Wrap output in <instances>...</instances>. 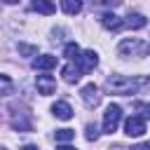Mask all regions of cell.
<instances>
[{
    "label": "cell",
    "mask_w": 150,
    "mask_h": 150,
    "mask_svg": "<svg viewBox=\"0 0 150 150\" xmlns=\"http://www.w3.org/2000/svg\"><path fill=\"white\" fill-rule=\"evenodd\" d=\"M150 84V77L145 75H108L105 80V91L108 94H122V96H129V94H136L141 91L143 87Z\"/></svg>",
    "instance_id": "cell-1"
},
{
    "label": "cell",
    "mask_w": 150,
    "mask_h": 150,
    "mask_svg": "<svg viewBox=\"0 0 150 150\" xmlns=\"http://www.w3.org/2000/svg\"><path fill=\"white\" fill-rule=\"evenodd\" d=\"M117 54L120 56H138V59H143V56L150 54V45L145 40H141V38H124L117 45Z\"/></svg>",
    "instance_id": "cell-2"
},
{
    "label": "cell",
    "mask_w": 150,
    "mask_h": 150,
    "mask_svg": "<svg viewBox=\"0 0 150 150\" xmlns=\"http://www.w3.org/2000/svg\"><path fill=\"white\" fill-rule=\"evenodd\" d=\"M120 122H122V108H120L117 103H110V105L105 108V112H103V131H105V134L117 131Z\"/></svg>",
    "instance_id": "cell-3"
},
{
    "label": "cell",
    "mask_w": 150,
    "mask_h": 150,
    "mask_svg": "<svg viewBox=\"0 0 150 150\" xmlns=\"http://www.w3.org/2000/svg\"><path fill=\"white\" fill-rule=\"evenodd\" d=\"M124 134H127V136H131V138L143 136V134H145V120H143V117H138V115L127 117V120H124Z\"/></svg>",
    "instance_id": "cell-4"
},
{
    "label": "cell",
    "mask_w": 150,
    "mask_h": 150,
    "mask_svg": "<svg viewBox=\"0 0 150 150\" xmlns=\"http://www.w3.org/2000/svg\"><path fill=\"white\" fill-rule=\"evenodd\" d=\"M80 96H82V101H84L87 108H96V105L101 103V94H98V87H96L94 82L84 84V87L80 89Z\"/></svg>",
    "instance_id": "cell-5"
},
{
    "label": "cell",
    "mask_w": 150,
    "mask_h": 150,
    "mask_svg": "<svg viewBox=\"0 0 150 150\" xmlns=\"http://www.w3.org/2000/svg\"><path fill=\"white\" fill-rule=\"evenodd\" d=\"M35 87H38V94L42 96H52L56 91V80L52 75H38L35 77Z\"/></svg>",
    "instance_id": "cell-6"
},
{
    "label": "cell",
    "mask_w": 150,
    "mask_h": 150,
    "mask_svg": "<svg viewBox=\"0 0 150 150\" xmlns=\"http://www.w3.org/2000/svg\"><path fill=\"white\" fill-rule=\"evenodd\" d=\"M77 66L82 68V73H89V70H94V68L98 66V54H96L94 49H87V52H82V56H80Z\"/></svg>",
    "instance_id": "cell-7"
},
{
    "label": "cell",
    "mask_w": 150,
    "mask_h": 150,
    "mask_svg": "<svg viewBox=\"0 0 150 150\" xmlns=\"http://www.w3.org/2000/svg\"><path fill=\"white\" fill-rule=\"evenodd\" d=\"M33 68H35V70H52V68H56V56H52V54H40V56L33 59Z\"/></svg>",
    "instance_id": "cell-8"
},
{
    "label": "cell",
    "mask_w": 150,
    "mask_h": 150,
    "mask_svg": "<svg viewBox=\"0 0 150 150\" xmlns=\"http://www.w3.org/2000/svg\"><path fill=\"white\" fill-rule=\"evenodd\" d=\"M61 75H63V80H66L68 84H73V82H77V80L82 77V68H80L77 63H66V66L61 68Z\"/></svg>",
    "instance_id": "cell-9"
},
{
    "label": "cell",
    "mask_w": 150,
    "mask_h": 150,
    "mask_svg": "<svg viewBox=\"0 0 150 150\" xmlns=\"http://www.w3.org/2000/svg\"><path fill=\"white\" fill-rule=\"evenodd\" d=\"M52 112H54V117H56V120H63V122L73 117V108H70L66 101H56V103L52 105Z\"/></svg>",
    "instance_id": "cell-10"
},
{
    "label": "cell",
    "mask_w": 150,
    "mask_h": 150,
    "mask_svg": "<svg viewBox=\"0 0 150 150\" xmlns=\"http://www.w3.org/2000/svg\"><path fill=\"white\" fill-rule=\"evenodd\" d=\"M101 23H103L108 30H120V28H122V19H120L117 14H112V12L103 14V16H101Z\"/></svg>",
    "instance_id": "cell-11"
},
{
    "label": "cell",
    "mask_w": 150,
    "mask_h": 150,
    "mask_svg": "<svg viewBox=\"0 0 150 150\" xmlns=\"http://www.w3.org/2000/svg\"><path fill=\"white\" fill-rule=\"evenodd\" d=\"M145 23H148V19H145L143 14H138V12H131V14L127 16V26H129V28H134V30L145 28Z\"/></svg>",
    "instance_id": "cell-12"
},
{
    "label": "cell",
    "mask_w": 150,
    "mask_h": 150,
    "mask_svg": "<svg viewBox=\"0 0 150 150\" xmlns=\"http://www.w3.org/2000/svg\"><path fill=\"white\" fill-rule=\"evenodd\" d=\"M63 56H66L70 63H77V61H80V56H82V52H80V47H77L75 42H68V45H66V49H63Z\"/></svg>",
    "instance_id": "cell-13"
},
{
    "label": "cell",
    "mask_w": 150,
    "mask_h": 150,
    "mask_svg": "<svg viewBox=\"0 0 150 150\" xmlns=\"http://www.w3.org/2000/svg\"><path fill=\"white\" fill-rule=\"evenodd\" d=\"M33 9L38 14H54L56 12V5L54 2H47V0H35L33 2Z\"/></svg>",
    "instance_id": "cell-14"
},
{
    "label": "cell",
    "mask_w": 150,
    "mask_h": 150,
    "mask_svg": "<svg viewBox=\"0 0 150 150\" xmlns=\"http://www.w3.org/2000/svg\"><path fill=\"white\" fill-rule=\"evenodd\" d=\"M61 9L66 14H77L82 9V2H77V0H61Z\"/></svg>",
    "instance_id": "cell-15"
},
{
    "label": "cell",
    "mask_w": 150,
    "mask_h": 150,
    "mask_svg": "<svg viewBox=\"0 0 150 150\" xmlns=\"http://www.w3.org/2000/svg\"><path fill=\"white\" fill-rule=\"evenodd\" d=\"M9 122H12V127H14V129H19V131H30V122H28V120H23L21 115H19V117H16V115H12V117H9Z\"/></svg>",
    "instance_id": "cell-16"
},
{
    "label": "cell",
    "mask_w": 150,
    "mask_h": 150,
    "mask_svg": "<svg viewBox=\"0 0 150 150\" xmlns=\"http://www.w3.org/2000/svg\"><path fill=\"white\" fill-rule=\"evenodd\" d=\"M54 136H56V141H59V143H63V145H66L68 141H73V138H75V131H73V129H56V131H54Z\"/></svg>",
    "instance_id": "cell-17"
},
{
    "label": "cell",
    "mask_w": 150,
    "mask_h": 150,
    "mask_svg": "<svg viewBox=\"0 0 150 150\" xmlns=\"http://www.w3.org/2000/svg\"><path fill=\"white\" fill-rule=\"evenodd\" d=\"M134 110L138 112V117H150V103H145V101H138V103H134Z\"/></svg>",
    "instance_id": "cell-18"
},
{
    "label": "cell",
    "mask_w": 150,
    "mask_h": 150,
    "mask_svg": "<svg viewBox=\"0 0 150 150\" xmlns=\"http://www.w3.org/2000/svg\"><path fill=\"white\" fill-rule=\"evenodd\" d=\"M87 141H96L98 138V129H96V124H87Z\"/></svg>",
    "instance_id": "cell-19"
},
{
    "label": "cell",
    "mask_w": 150,
    "mask_h": 150,
    "mask_svg": "<svg viewBox=\"0 0 150 150\" xmlns=\"http://www.w3.org/2000/svg\"><path fill=\"white\" fill-rule=\"evenodd\" d=\"M19 52H21V54H26V56L38 54V49H35V47H28V45H19Z\"/></svg>",
    "instance_id": "cell-20"
},
{
    "label": "cell",
    "mask_w": 150,
    "mask_h": 150,
    "mask_svg": "<svg viewBox=\"0 0 150 150\" xmlns=\"http://www.w3.org/2000/svg\"><path fill=\"white\" fill-rule=\"evenodd\" d=\"M0 80H2V94L7 96V94H9V77H7V75H0Z\"/></svg>",
    "instance_id": "cell-21"
},
{
    "label": "cell",
    "mask_w": 150,
    "mask_h": 150,
    "mask_svg": "<svg viewBox=\"0 0 150 150\" xmlns=\"http://www.w3.org/2000/svg\"><path fill=\"white\" fill-rule=\"evenodd\" d=\"M131 150H150V143H138V145H131Z\"/></svg>",
    "instance_id": "cell-22"
},
{
    "label": "cell",
    "mask_w": 150,
    "mask_h": 150,
    "mask_svg": "<svg viewBox=\"0 0 150 150\" xmlns=\"http://www.w3.org/2000/svg\"><path fill=\"white\" fill-rule=\"evenodd\" d=\"M19 150H38V145H21Z\"/></svg>",
    "instance_id": "cell-23"
},
{
    "label": "cell",
    "mask_w": 150,
    "mask_h": 150,
    "mask_svg": "<svg viewBox=\"0 0 150 150\" xmlns=\"http://www.w3.org/2000/svg\"><path fill=\"white\" fill-rule=\"evenodd\" d=\"M56 150H75V148H73V145H59Z\"/></svg>",
    "instance_id": "cell-24"
}]
</instances>
